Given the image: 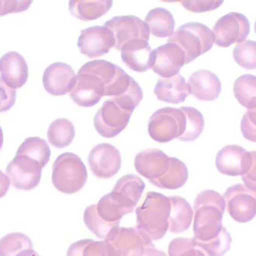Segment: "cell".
I'll use <instances>...</instances> for the list:
<instances>
[{
    "label": "cell",
    "instance_id": "cell-8",
    "mask_svg": "<svg viewBox=\"0 0 256 256\" xmlns=\"http://www.w3.org/2000/svg\"><path fill=\"white\" fill-rule=\"evenodd\" d=\"M215 43L227 48L234 43L243 42L250 32V23L246 16L238 12H230L221 17L212 28Z\"/></svg>",
    "mask_w": 256,
    "mask_h": 256
},
{
    "label": "cell",
    "instance_id": "cell-27",
    "mask_svg": "<svg viewBox=\"0 0 256 256\" xmlns=\"http://www.w3.org/2000/svg\"><path fill=\"white\" fill-rule=\"evenodd\" d=\"M76 135L73 124L66 118L54 120L48 128V142L56 148H64L70 145Z\"/></svg>",
    "mask_w": 256,
    "mask_h": 256
},
{
    "label": "cell",
    "instance_id": "cell-4",
    "mask_svg": "<svg viewBox=\"0 0 256 256\" xmlns=\"http://www.w3.org/2000/svg\"><path fill=\"white\" fill-rule=\"evenodd\" d=\"M87 180V169L78 155L64 153L58 156L52 166V184L57 190L76 194L84 188Z\"/></svg>",
    "mask_w": 256,
    "mask_h": 256
},
{
    "label": "cell",
    "instance_id": "cell-1",
    "mask_svg": "<svg viewBox=\"0 0 256 256\" xmlns=\"http://www.w3.org/2000/svg\"><path fill=\"white\" fill-rule=\"evenodd\" d=\"M194 208V240L207 242L218 236L224 228V196L212 190L202 191L196 198Z\"/></svg>",
    "mask_w": 256,
    "mask_h": 256
},
{
    "label": "cell",
    "instance_id": "cell-45",
    "mask_svg": "<svg viewBox=\"0 0 256 256\" xmlns=\"http://www.w3.org/2000/svg\"><path fill=\"white\" fill-rule=\"evenodd\" d=\"M142 256H168V254L164 252L156 250L155 247H150L145 248Z\"/></svg>",
    "mask_w": 256,
    "mask_h": 256
},
{
    "label": "cell",
    "instance_id": "cell-31",
    "mask_svg": "<svg viewBox=\"0 0 256 256\" xmlns=\"http://www.w3.org/2000/svg\"><path fill=\"white\" fill-rule=\"evenodd\" d=\"M122 68L106 60H94L86 63L79 69L78 73H88L94 74L102 79L104 88L110 86L117 77Z\"/></svg>",
    "mask_w": 256,
    "mask_h": 256
},
{
    "label": "cell",
    "instance_id": "cell-29",
    "mask_svg": "<svg viewBox=\"0 0 256 256\" xmlns=\"http://www.w3.org/2000/svg\"><path fill=\"white\" fill-rule=\"evenodd\" d=\"M16 154L26 155L38 161L42 168L48 164L51 156V150L44 140L37 136L28 138L22 142Z\"/></svg>",
    "mask_w": 256,
    "mask_h": 256
},
{
    "label": "cell",
    "instance_id": "cell-28",
    "mask_svg": "<svg viewBox=\"0 0 256 256\" xmlns=\"http://www.w3.org/2000/svg\"><path fill=\"white\" fill-rule=\"evenodd\" d=\"M236 98L248 110L256 108V76L243 74L236 79L234 86Z\"/></svg>",
    "mask_w": 256,
    "mask_h": 256
},
{
    "label": "cell",
    "instance_id": "cell-21",
    "mask_svg": "<svg viewBox=\"0 0 256 256\" xmlns=\"http://www.w3.org/2000/svg\"><path fill=\"white\" fill-rule=\"evenodd\" d=\"M190 94L200 100L211 102L220 96L222 84L216 74L207 70H199L188 80Z\"/></svg>",
    "mask_w": 256,
    "mask_h": 256
},
{
    "label": "cell",
    "instance_id": "cell-15",
    "mask_svg": "<svg viewBox=\"0 0 256 256\" xmlns=\"http://www.w3.org/2000/svg\"><path fill=\"white\" fill-rule=\"evenodd\" d=\"M106 88L102 79L88 73H78L76 84L70 92L74 103L80 107L96 106L104 96Z\"/></svg>",
    "mask_w": 256,
    "mask_h": 256
},
{
    "label": "cell",
    "instance_id": "cell-5",
    "mask_svg": "<svg viewBox=\"0 0 256 256\" xmlns=\"http://www.w3.org/2000/svg\"><path fill=\"white\" fill-rule=\"evenodd\" d=\"M104 241L108 256H142L145 248L155 247L153 241L136 227L115 228Z\"/></svg>",
    "mask_w": 256,
    "mask_h": 256
},
{
    "label": "cell",
    "instance_id": "cell-35",
    "mask_svg": "<svg viewBox=\"0 0 256 256\" xmlns=\"http://www.w3.org/2000/svg\"><path fill=\"white\" fill-rule=\"evenodd\" d=\"M232 241L231 235L225 227L222 228L221 234L212 240L202 242L194 240L197 248L206 256H224L230 250Z\"/></svg>",
    "mask_w": 256,
    "mask_h": 256
},
{
    "label": "cell",
    "instance_id": "cell-16",
    "mask_svg": "<svg viewBox=\"0 0 256 256\" xmlns=\"http://www.w3.org/2000/svg\"><path fill=\"white\" fill-rule=\"evenodd\" d=\"M77 76L72 68L64 62H56L46 68L43 74V86L52 96H62L71 92Z\"/></svg>",
    "mask_w": 256,
    "mask_h": 256
},
{
    "label": "cell",
    "instance_id": "cell-32",
    "mask_svg": "<svg viewBox=\"0 0 256 256\" xmlns=\"http://www.w3.org/2000/svg\"><path fill=\"white\" fill-rule=\"evenodd\" d=\"M84 222L87 228L100 240H106L110 232L118 228L119 224H108L100 218L96 210V204L86 208L84 212Z\"/></svg>",
    "mask_w": 256,
    "mask_h": 256
},
{
    "label": "cell",
    "instance_id": "cell-12",
    "mask_svg": "<svg viewBox=\"0 0 256 256\" xmlns=\"http://www.w3.org/2000/svg\"><path fill=\"white\" fill-rule=\"evenodd\" d=\"M88 160L92 174L100 179L113 178L122 168L120 151L110 144L96 145L90 150Z\"/></svg>",
    "mask_w": 256,
    "mask_h": 256
},
{
    "label": "cell",
    "instance_id": "cell-9",
    "mask_svg": "<svg viewBox=\"0 0 256 256\" xmlns=\"http://www.w3.org/2000/svg\"><path fill=\"white\" fill-rule=\"evenodd\" d=\"M42 169L40 162L33 158L16 154L7 166L6 175L16 189L30 191L40 184Z\"/></svg>",
    "mask_w": 256,
    "mask_h": 256
},
{
    "label": "cell",
    "instance_id": "cell-48",
    "mask_svg": "<svg viewBox=\"0 0 256 256\" xmlns=\"http://www.w3.org/2000/svg\"><path fill=\"white\" fill-rule=\"evenodd\" d=\"M254 31H256V23H254Z\"/></svg>",
    "mask_w": 256,
    "mask_h": 256
},
{
    "label": "cell",
    "instance_id": "cell-38",
    "mask_svg": "<svg viewBox=\"0 0 256 256\" xmlns=\"http://www.w3.org/2000/svg\"><path fill=\"white\" fill-rule=\"evenodd\" d=\"M169 256H206L197 248L194 238H176L172 240L168 247Z\"/></svg>",
    "mask_w": 256,
    "mask_h": 256
},
{
    "label": "cell",
    "instance_id": "cell-40",
    "mask_svg": "<svg viewBox=\"0 0 256 256\" xmlns=\"http://www.w3.org/2000/svg\"><path fill=\"white\" fill-rule=\"evenodd\" d=\"M16 90L7 86L0 78V113L7 112L15 104Z\"/></svg>",
    "mask_w": 256,
    "mask_h": 256
},
{
    "label": "cell",
    "instance_id": "cell-19",
    "mask_svg": "<svg viewBox=\"0 0 256 256\" xmlns=\"http://www.w3.org/2000/svg\"><path fill=\"white\" fill-rule=\"evenodd\" d=\"M134 166L138 174L149 181L158 179L169 169L170 156L160 150L146 149L136 154Z\"/></svg>",
    "mask_w": 256,
    "mask_h": 256
},
{
    "label": "cell",
    "instance_id": "cell-11",
    "mask_svg": "<svg viewBox=\"0 0 256 256\" xmlns=\"http://www.w3.org/2000/svg\"><path fill=\"white\" fill-rule=\"evenodd\" d=\"M104 26L113 32L115 44L114 48L122 50L125 43L132 40H150V30L146 22L134 16H115L106 22Z\"/></svg>",
    "mask_w": 256,
    "mask_h": 256
},
{
    "label": "cell",
    "instance_id": "cell-10",
    "mask_svg": "<svg viewBox=\"0 0 256 256\" xmlns=\"http://www.w3.org/2000/svg\"><path fill=\"white\" fill-rule=\"evenodd\" d=\"M132 112L119 107L112 98L106 100L94 118V126L100 136L112 138L118 135L129 123Z\"/></svg>",
    "mask_w": 256,
    "mask_h": 256
},
{
    "label": "cell",
    "instance_id": "cell-43",
    "mask_svg": "<svg viewBox=\"0 0 256 256\" xmlns=\"http://www.w3.org/2000/svg\"><path fill=\"white\" fill-rule=\"evenodd\" d=\"M250 153L252 158L251 166L248 170L242 176V179L247 188L256 192V151Z\"/></svg>",
    "mask_w": 256,
    "mask_h": 256
},
{
    "label": "cell",
    "instance_id": "cell-44",
    "mask_svg": "<svg viewBox=\"0 0 256 256\" xmlns=\"http://www.w3.org/2000/svg\"><path fill=\"white\" fill-rule=\"evenodd\" d=\"M10 178L4 172L0 170V199L6 195L10 188Z\"/></svg>",
    "mask_w": 256,
    "mask_h": 256
},
{
    "label": "cell",
    "instance_id": "cell-41",
    "mask_svg": "<svg viewBox=\"0 0 256 256\" xmlns=\"http://www.w3.org/2000/svg\"><path fill=\"white\" fill-rule=\"evenodd\" d=\"M182 6L194 12L212 11L222 5V1H181Z\"/></svg>",
    "mask_w": 256,
    "mask_h": 256
},
{
    "label": "cell",
    "instance_id": "cell-46",
    "mask_svg": "<svg viewBox=\"0 0 256 256\" xmlns=\"http://www.w3.org/2000/svg\"><path fill=\"white\" fill-rule=\"evenodd\" d=\"M16 256H40L36 252L32 250H24V251L21 252L20 254H17Z\"/></svg>",
    "mask_w": 256,
    "mask_h": 256
},
{
    "label": "cell",
    "instance_id": "cell-2",
    "mask_svg": "<svg viewBox=\"0 0 256 256\" xmlns=\"http://www.w3.org/2000/svg\"><path fill=\"white\" fill-rule=\"evenodd\" d=\"M170 207L169 197L160 192H148L142 205L135 211L136 228L152 241L164 238L169 228Z\"/></svg>",
    "mask_w": 256,
    "mask_h": 256
},
{
    "label": "cell",
    "instance_id": "cell-14",
    "mask_svg": "<svg viewBox=\"0 0 256 256\" xmlns=\"http://www.w3.org/2000/svg\"><path fill=\"white\" fill-rule=\"evenodd\" d=\"M251 153L238 145H227L220 150L216 158V166L226 176H242L251 166Z\"/></svg>",
    "mask_w": 256,
    "mask_h": 256
},
{
    "label": "cell",
    "instance_id": "cell-47",
    "mask_svg": "<svg viewBox=\"0 0 256 256\" xmlns=\"http://www.w3.org/2000/svg\"><path fill=\"white\" fill-rule=\"evenodd\" d=\"M4 144V132H2V128L0 126V150L2 148Z\"/></svg>",
    "mask_w": 256,
    "mask_h": 256
},
{
    "label": "cell",
    "instance_id": "cell-33",
    "mask_svg": "<svg viewBox=\"0 0 256 256\" xmlns=\"http://www.w3.org/2000/svg\"><path fill=\"white\" fill-rule=\"evenodd\" d=\"M186 117V129L182 136L180 138L182 142H194L204 132V115L199 110L192 107H181Z\"/></svg>",
    "mask_w": 256,
    "mask_h": 256
},
{
    "label": "cell",
    "instance_id": "cell-3",
    "mask_svg": "<svg viewBox=\"0 0 256 256\" xmlns=\"http://www.w3.org/2000/svg\"><path fill=\"white\" fill-rule=\"evenodd\" d=\"M216 38L214 33L206 26L200 22H188L181 26L168 38V42L174 43L185 53L186 64L207 52L212 48Z\"/></svg>",
    "mask_w": 256,
    "mask_h": 256
},
{
    "label": "cell",
    "instance_id": "cell-25",
    "mask_svg": "<svg viewBox=\"0 0 256 256\" xmlns=\"http://www.w3.org/2000/svg\"><path fill=\"white\" fill-rule=\"evenodd\" d=\"M188 176L189 172L186 165L178 158H170L169 169L166 174L150 182L160 189L178 190L185 185Z\"/></svg>",
    "mask_w": 256,
    "mask_h": 256
},
{
    "label": "cell",
    "instance_id": "cell-13",
    "mask_svg": "<svg viewBox=\"0 0 256 256\" xmlns=\"http://www.w3.org/2000/svg\"><path fill=\"white\" fill-rule=\"evenodd\" d=\"M114 44L113 32L104 26H96L82 30L78 41L80 53L90 58L108 54Z\"/></svg>",
    "mask_w": 256,
    "mask_h": 256
},
{
    "label": "cell",
    "instance_id": "cell-42",
    "mask_svg": "<svg viewBox=\"0 0 256 256\" xmlns=\"http://www.w3.org/2000/svg\"><path fill=\"white\" fill-rule=\"evenodd\" d=\"M26 4L24 1H14V0H0V16L15 12L26 11Z\"/></svg>",
    "mask_w": 256,
    "mask_h": 256
},
{
    "label": "cell",
    "instance_id": "cell-18",
    "mask_svg": "<svg viewBox=\"0 0 256 256\" xmlns=\"http://www.w3.org/2000/svg\"><path fill=\"white\" fill-rule=\"evenodd\" d=\"M122 58L124 63L133 71L144 72L153 67L155 54L148 42L132 40L122 47Z\"/></svg>",
    "mask_w": 256,
    "mask_h": 256
},
{
    "label": "cell",
    "instance_id": "cell-34",
    "mask_svg": "<svg viewBox=\"0 0 256 256\" xmlns=\"http://www.w3.org/2000/svg\"><path fill=\"white\" fill-rule=\"evenodd\" d=\"M32 248V240L21 232L10 234L0 240V256H16Z\"/></svg>",
    "mask_w": 256,
    "mask_h": 256
},
{
    "label": "cell",
    "instance_id": "cell-24",
    "mask_svg": "<svg viewBox=\"0 0 256 256\" xmlns=\"http://www.w3.org/2000/svg\"><path fill=\"white\" fill-rule=\"evenodd\" d=\"M112 4L110 0H72L69 2V11L78 20L92 21L107 14Z\"/></svg>",
    "mask_w": 256,
    "mask_h": 256
},
{
    "label": "cell",
    "instance_id": "cell-36",
    "mask_svg": "<svg viewBox=\"0 0 256 256\" xmlns=\"http://www.w3.org/2000/svg\"><path fill=\"white\" fill-rule=\"evenodd\" d=\"M66 256H108L106 242L82 240L69 246Z\"/></svg>",
    "mask_w": 256,
    "mask_h": 256
},
{
    "label": "cell",
    "instance_id": "cell-23",
    "mask_svg": "<svg viewBox=\"0 0 256 256\" xmlns=\"http://www.w3.org/2000/svg\"><path fill=\"white\" fill-rule=\"evenodd\" d=\"M170 214L168 231L178 234L186 231L192 224L194 210L190 204L182 197L174 196L169 197Z\"/></svg>",
    "mask_w": 256,
    "mask_h": 256
},
{
    "label": "cell",
    "instance_id": "cell-20",
    "mask_svg": "<svg viewBox=\"0 0 256 256\" xmlns=\"http://www.w3.org/2000/svg\"><path fill=\"white\" fill-rule=\"evenodd\" d=\"M0 74L7 86L14 89L20 88L28 80V64L20 53L10 52L0 60Z\"/></svg>",
    "mask_w": 256,
    "mask_h": 256
},
{
    "label": "cell",
    "instance_id": "cell-7",
    "mask_svg": "<svg viewBox=\"0 0 256 256\" xmlns=\"http://www.w3.org/2000/svg\"><path fill=\"white\" fill-rule=\"evenodd\" d=\"M230 216L240 224L250 222L256 216V192L243 184H236L224 194Z\"/></svg>",
    "mask_w": 256,
    "mask_h": 256
},
{
    "label": "cell",
    "instance_id": "cell-6",
    "mask_svg": "<svg viewBox=\"0 0 256 256\" xmlns=\"http://www.w3.org/2000/svg\"><path fill=\"white\" fill-rule=\"evenodd\" d=\"M186 124L185 115L180 108H162L150 118L148 132L155 142L166 143L182 136Z\"/></svg>",
    "mask_w": 256,
    "mask_h": 256
},
{
    "label": "cell",
    "instance_id": "cell-30",
    "mask_svg": "<svg viewBox=\"0 0 256 256\" xmlns=\"http://www.w3.org/2000/svg\"><path fill=\"white\" fill-rule=\"evenodd\" d=\"M145 189V184L139 176L128 174L118 180L113 191L120 194L138 206Z\"/></svg>",
    "mask_w": 256,
    "mask_h": 256
},
{
    "label": "cell",
    "instance_id": "cell-26",
    "mask_svg": "<svg viewBox=\"0 0 256 256\" xmlns=\"http://www.w3.org/2000/svg\"><path fill=\"white\" fill-rule=\"evenodd\" d=\"M150 32L158 38H166L172 36L175 28V20L169 10L156 8L150 10L144 20Z\"/></svg>",
    "mask_w": 256,
    "mask_h": 256
},
{
    "label": "cell",
    "instance_id": "cell-37",
    "mask_svg": "<svg viewBox=\"0 0 256 256\" xmlns=\"http://www.w3.org/2000/svg\"><path fill=\"white\" fill-rule=\"evenodd\" d=\"M234 60L246 69H256V42L246 40L238 43L234 51Z\"/></svg>",
    "mask_w": 256,
    "mask_h": 256
},
{
    "label": "cell",
    "instance_id": "cell-17",
    "mask_svg": "<svg viewBox=\"0 0 256 256\" xmlns=\"http://www.w3.org/2000/svg\"><path fill=\"white\" fill-rule=\"evenodd\" d=\"M155 62L153 72L164 78L179 74L181 68L186 64V56L182 48L174 43L168 42L154 50Z\"/></svg>",
    "mask_w": 256,
    "mask_h": 256
},
{
    "label": "cell",
    "instance_id": "cell-39",
    "mask_svg": "<svg viewBox=\"0 0 256 256\" xmlns=\"http://www.w3.org/2000/svg\"><path fill=\"white\" fill-rule=\"evenodd\" d=\"M243 136L250 142L256 143V108L248 110L241 122Z\"/></svg>",
    "mask_w": 256,
    "mask_h": 256
},
{
    "label": "cell",
    "instance_id": "cell-22",
    "mask_svg": "<svg viewBox=\"0 0 256 256\" xmlns=\"http://www.w3.org/2000/svg\"><path fill=\"white\" fill-rule=\"evenodd\" d=\"M154 92L160 100L171 104L184 102L190 94L189 84L180 74L168 78H160Z\"/></svg>",
    "mask_w": 256,
    "mask_h": 256
}]
</instances>
